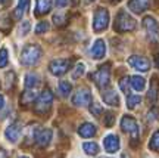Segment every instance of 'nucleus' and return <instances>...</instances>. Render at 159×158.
Instances as JSON below:
<instances>
[{
  "label": "nucleus",
  "mask_w": 159,
  "mask_h": 158,
  "mask_svg": "<svg viewBox=\"0 0 159 158\" xmlns=\"http://www.w3.org/2000/svg\"><path fill=\"white\" fill-rule=\"evenodd\" d=\"M41 58V47L37 45H27L21 52V64L27 67H33Z\"/></svg>",
  "instance_id": "nucleus-1"
},
{
  "label": "nucleus",
  "mask_w": 159,
  "mask_h": 158,
  "mask_svg": "<svg viewBox=\"0 0 159 158\" xmlns=\"http://www.w3.org/2000/svg\"><path fill=\"white\" fill-rule=\"evenodd\" d=\"M114 28L118 33H127V31H133L136 28V19L131 17L130 13H127L125 11H121L115 18Z\"/></svg>",
  "instance_id": "nucleus-2"
},
{
  "label": "nucleus",
  "mask_w": 159,
  "mask_h": 158,
  "mask_svg": "<svg viewBox=\"0 0 159 158\" xmlns=\"http://www.w3.org/2000/svg\"><path fill=\"white\" fill-rule=\"evenodd\" d=\"M52 102H53V93H52L49 89H44L41 92V95L39 96V99L34 105V111L37 114H41V115H46L49 114L52 108Z\"/></svg>",
  "instance_id": "nucleus-3"
},
{
  "label": "nucleus",
  "mask_w": 159,
  "mask_h": 158,
  "mask_svg": "<svg viewBox=\"0 0 159 158\" xmlns=\"http://www.w3.org/2000/svg\"><path fill=\"white\" fill-rule=\"evenodd\" d=\"M90 80H93V83L99 89H105L109 84V80H111V65L109 64L102 65L96 73L90 74Z\"/></svg>",
  "instance_id": "nucleus-4"
},
{
  "label": "nucleus",
  "mask_w": 159,
  "mask_h": 158,
  "mask_svg": "<svg viewBox=\"0 0 159 158\" xmlns=\"http://www.w3.org/2000/svg\"><path fill=\"white\" fill-rule=\"evenodd\" d=\"M121 129L131 135V143L136 145L139 142V124L131 115H124L121 120Z\"/></svg>",
  "instance_id": "nucleus-5"
},
{
  "label": "nucleus",
  "mask_w": 159,
  "mask_h": 158,
  "mask_svg": "<svg viewBox=\"0 0 159 158\" xmlns=\"http://www.w3.org/2000/svg\"><path fill=\"white\" fill-rule=\"evenodd\" d=\"M109 25V12L103 7H99L94 12V18H93V28L94 31H103L106 30Z\"/></svg>",
  "instance_id": "nucleus-6"
},
{
  "label": "nucleus",
  "mask_w": 159,
  "mask_h": 158,
  "mask_svg": "<svg viewBox=\"0 0 159 158\" xmlns=\"http://www.w3.org/2000/svg\"><path fill=\"white\" fill-rule=\"evenodd\" d=\"M143 27L146 30V34H148V39L150 41L156 43L159 40V25L156 22V19L153 17H146L143 19Z\"/></svg>",
  "instance_id": "nucleus-7"
},
{
  "label": "nucleus",
  "mask_w": 159,
  "mask_h": 158,
  "mask_svg": "<svg viewBox=\"0 0 159 158\" xmlns=\"http://www.w3.org/2000/svg\"><path fill=\"white\" fill-rule=\"evenodd\" d=\"M71 67V61L68 59H53L49 65V69L53 75H62L69 69Z\"/></svg>",
  "instance_id": "nucleus-8"
},
{
  "label": "nucleus",
  "mask_w": 159,
  "mask_h": 158,
  "mask_svg": "<svg viewBox=\"0 0 159 158\" xmlns=\"http://www.w3.org/2000/svg\"><path fill=\"white\" fill-rule=\"evenodd\" d=\"M91 102V93L87 89H78L72 96V103L77 107H85Z\"/></svg>",
  "instance_id": "nucleus-9"
},
{
  "label": "nucleus",
  "mask_w": 159,
  "mask_h": 158,
  "mask_svg": "<svg viewBox=\"0 0 159 158\" xmlns=\"http://www.w3.org/2000/svg\"><path fill=\"white\" fill-rule=\"evenodd\" d=\"M128 64L140 73H146V71L150 69V62L143 56H130L128 58Z\"/></svg>",
  "instance_id": "nucleus-10"
},
{
  "label": "nucleus",
  "mask_w": 159,
  "mask_h": 158,
  "mask_svg": "<svg viewBox=\"0 0 159 158\" xmlns=\"http://www.w3.org/2000/svg\"><path fill=\"white\" fill-rule=\"evenodd\" d=\"M21 133H22V126H21V123H18L16 121V123H12V124L6 129L5 136H6V139H7L9 142L15 143V142H18Z\"/></svg>",
  "instance_id": "nucleus-11"
},
{
  "label": "nucleus",
  "mask_w": 159,
  "mask_h": 158,
  "mask_svg": "<svg viewBox=\"0 0 159 158\" xmlns=\"http://www.w3.org/2000/svg\"><path fill=\"white\" fill-rule=\"evenodd\" d=\"M52 136H53V132L50 129H41L37 130V135H35V142L37 145L41 148H46L52 141Z\"/></svg>",
  "instance_id": "nucleus-12"
},
{
  "label": "nucleus",
  "mask_w": 159,
  "mask_h": 158,
  "mask_svg": "<svg viewBox=\"0 0 159 158\" xmlns=\"http://www.w3.org/2000/svg\"><path fill=\"white\" fill-rule=\"evenodd\" d=\"M103 148L109 154H114L119 149V137L116 135H108L103 139Z\"/></svg>",
  "instance_id": "nucleus-13"
},
{
  "label": "nucleus",
  "mask_w": 159,
  "mask_h": 158,
  "mask_svg": "<svg viewBox=\"0 0 159 158\" xmlns=\"http://www.w3.org/2000/svg\"><path fill=\"white\" fill-rule=\"evenodd\" d=\"M102 98L103 102L111 107H118L119 105V96L114 89H102Z\"/></svg>",
  "instance_id": "nucleus-14"
},
{
  "label": "nucleus",
  "mask_w": 159,
  "mask_h": 158,
  "mask_svg": "<svg viewBox=\"0 0 159 158\" xmlns=\"http://www.w3.org/2000/svg\"><path fill=\"white\" fill-rule=\"evenodd\" d=\"M149 6H150V0H130L128 2L130 11H133L134 13H143L149 9Z\"/></svg>",
  "instance_id": "nucleus-15"
},
{
  "label": "nucleus",
  "mask_w": 159,
  "mask_h": 158,
  "mask_svg": "<svg viewBox=\"0 0 159 158\" xmlns=\"http://www.w3.org/2000/svg\"><path fill=\"white\" fill-rule=\"evenodd\" d=\"M90 53L94 59H102V58L105 56V53H106V45H105V41H103L102 39L96 40L93 47H91Z\"/></svg>",
  "instance_id": "nucleus-16"
},
{
  "label": "nucleus",
  "mask_w": 159,
  "mask_h": 158,
  "mask_svg": "<svg viewBox=\"0 0 159 158\" xmlns=\"http://www.w3.org/2000/svg\"><path fill=\"white\" fill-rule=\"evenodd\" d=\"M158 92H159V83H158V77L155 75L152 77L150 81V87H149V93H148V102L150 105H153L156 99H158Z\"/></svg>",
  "instance_id": "nucleus-17"
},
{
  "label": "nucleus",
  "mask_w": 159,
  "mask_h": 158,
  "mask_svg": "<svg viewBox=\"0 0 159 158\" xmlns=\"http://www.w3.org/2000/svg\"><path fill=\"white\" fill-rule=\"evenodd\" d=\"M28 7H30V0H18V6L15 7V11H13L15 19H21L27 13Z\"/></svg>",
  "instance_id": "nucleus-18"
},
{
  "label": "nucleus",
  "mask_w": 159,
  "mask_h": 158,
  "mask_svg": "<svg viewBox=\"0 0 159 158\" xmlns=\"http://www.w3.org/2000/svg\"><path fill=\"white\" fill-rule=\"evenodd\" d=\"M52 9V0H37V6H35V15L41 17L49 13Z\"/></svg>",
  "instance_id": "nucleus-19"
},
{
  "label": "nucleus",
  "mask_w": 159,
  "mask_h": 158,
  "mask_svg": "<svg viewBox=\"0 0 159 158\" xmlns=\"http://www.w3.org/2000/svg\"><path fill=\"white\" fill-rule=\"evenodd\" d=\"M78 135L81 137H91L96 135V126L91 123H83L78 129Z\"/></svg>",
  "instance_id": "nucleus-20"
},
{
  "label": "nucleus",
  "mask_w": 159,
  "mask_h": 158,
  "mask_svg": "<svg viewBox=\"0 0 159 158\" xmlns=\"http://www.w3.org/2000/svg\"><path fill=\"white\" fill-rule=\"evenodd\" d=\"M12 28V19L7 12H0V31L9 33Z\"/></svg>",
  "instance_id": "nucleus-21"
},
{
  "label": "nucleus",
  "mask_w": 159,
  "mask_h": 158,
  "mask_svg": "<svg viewBox=\"0 0 159 158\" xmlns=\"http://www.w3.org/2000/svg\"><path fill=\"white\" fill-rule=\"evenodd\" d=\"M130 84L134 90L142 92V90H144V87H146V80L143 79V77H140V75H133L130 79Z\"/></svg>",
  "instance_id": "nucleus-22"
},
{
  "label": "nucleus",
  "mask_w": 159,
  "mask_h": 158,
  "mask_svg": "<svg viewBox=\"0 0 159 158\" xmlns=\"http://www.w3.org/2000/svg\"><path fill=\"white\" fill-rule=\"evenodd\" d=\"M35 92L34 89H28V90H25L21 96V103L22 105H30V103H33V101L35 99Z\"/></svg>",
  "instance_id": "nucleus-23"
},
{
  "label": "nucleus",
  "mask_w": 159,
  "mask_h": 158,
  "mask_svg": "<svg viewBox=\"0 0 159 158\" xmlns=\"http://www.w3.org/2000/svg\"><path fill=\"white\" fill-rule=\"evenodd\" d=\"M39 84V75L34 73H30L25 75V87L27 89H34Z\"/></svg>",
  "instance_id": "nucleus-24"
},
{
  "label": "nucleus",
  "mask_w": 159,
  "mask_h": 158,
  "mask_svg": "<svg viewBox=\"0 0 159 158\" xmlns=\"http://www.w3.org/2000/svg\"><path fill=\"white\" fill-rule=\"evenodd\" d=\"M83 149L87 155H96L99 152V145L96 142H85V143H83Z\"/></svg>",
  "instance_id": "nucleus-25"
},
{
  "label": "nucleus",
  "mask_w": 159,
  "mask_h": 158,
  "mask_svg": "<svg viewBox=\"0 0 159 158\" xmlns=\"http://www.w3.org/2000/svg\"><path fill=\"white\" fill-rule=\"evenodd\" d=\"M3 80H5V86H3V89H5V90H11L12 87L15 86V74H13V71L6 73L5 77H3Z\"/></svg>",
  "instance_id": "nucleus-26"
},
{
  "label": "nucleus",
  "mask_w": 159,
  "mask_h": 158,
  "mask_svg": "<svg viewBox=\"0 0 159 158\" xmlns=\"http://www.w3.org/2000/svg\"><path fill=\"white\" fill-rule=\"evenodd\" d=\"M140 102H142V96L140 95H128L127 96V107L130 108V109L136 108Z\"/></svg>",
  "instance_id": "nucleus-27"
},
{
  "label": "nucleus",
  "mask_w": 159,
  "mask_h": 158,
  "mask_svg": "<svg viewBox=\"0 0 159 158\" xmlns=\"http://www.w3.org/2000/svg\"><path fill=\"white\" fill-rule=\"evenodd\" d=\"M149 149H152V151H159V130H156L153 133V136L150 137Z\"/></svg>",
  "instance_id": "nucleus-28"
},
{
  "label": "nucleus",
  "mask_w": 159,
  "mask_h": 158,
  "mask_svg": "<svg viewBox=\"0 0 159 158\" xmlns=\"http://www.w3.org/2000/svg\"><path fill=\"white\" fill-rule=\"evenodd\" d=\"M71 90H72V86H71V83H68V81H61L59 83V93L62 96H68L69 93H71Z\"/></svg>",
  "instance_id": "nucleus-29"
},
{
  "label": "nucleus",
  "mask_w": 159,
  "mask_h": 158,
  "mask_svg": "<svg viewBox=\"0 0 159 158\" xmlns=\"http://www.w3.org/2000/svg\"><path fill=\"white\" fill-rule=\"evenodd\" d=\"M7 58H9L7 49H6V47H2V49H0V68H5L6 65H7Z\"/></svg>",
  "instance_id": "nucleus-30"
},
{
  "label": "nucleus",
  "mask_w": 159,
  "mask_h": 158,
  "mask_svg": "<svg viewBox=\"0 0 159 158\" xmlns=\"http://www.w3.org/2000/svg\"><path fill=\"white\" fill-rule=\"evenodd\" d=\"M130 79H122L121 81H119V86H121V90L125 93V96H128L131 95V92H130V81H128Z\"/></svg>",
  "instance_id": "nucleus-31"
},
{
  "label": "nucleus",
  "mask_w": 159,
  "mask_h": 158,
  "mask_svg": "<svg viewBox=\"0 0 159 158\" xmlns=\"http://www.w3.org/2000/svg\"><path fill=\"white\" fill-rule=\"evenodd\" d=\"M53 21H55V25H56V27H63V25L66 24V18H65V15L56 13V15L53 17Z\"/></svg>",
  "instance_id": "nucleus-32"
},
{
  "label": "nucleus",
  "mask_w": 159,
  "mask_h": 158,
  "mask_svg": "<svg viewBox=\"0 0 159 158\" xmlns=\"http://www.w3.org/2000/svg\"><path fill=\"white\" fill-rule=\"evenodd\" d=\"M84 73H85V65L84 64H78V65L75 67L74 73H72V77H74V79H78V77H81Z\"/></svg>",
  "instance_id": "nucleus-33"
},
{
  "label": "nucleus",
  "mask_w": 159,
  "mask_h": 158,
  "mask_svg": "<svg viewBox=\"0 0 159 158\" xmlns=\"http://www.w3.org/2000/svg\"><path fill=\"white\" fill-rule=\"evenodd\" d=\"M47 31H49V22L43 21V22L37 24V27H35V33L37 34H43V33H47Z\"/></svg>",
  "instance_id": "nucleus-34"
},
{
  "label": "nucleus",
  "mask_w": 159,
  "mask_h": 158,
  "mask_svg": "<svg viewBox=\"0 0 159 158\" xmlns=\"http://www.w3.org/2000/svg\"><path fill=\"white\" fill-rule=\"evenodd\" d=\"M30 28H31L30 22L28 21H24V22H21V27H19V34H21V36H27Z\"/></svg>",
  "instance_id": "nucleus-35"
},
{
  "label": "nucleus",
  "mask_w": 159,
  "mask_h": 158,
  "mask_svg": "<svg viewBox=\"0 0 159 158\" xmlns=\"http://www.w3.org/2000/svg\"><path fill=\"white\" fill-rule=\"evenodd\" d=\"M90 111H91V114H93V115L99 117V115L103 113V108H102V105H99V103H93V105L90 107Z\"/></svg>",
  "instance_id": "nucleus-36"
},
{
  "label": "nucleus",
  "mask_w": 159,
  "mask_h": 158,
  "mask_svg": "<svg viewBox=\"0 0 159 158\" xmlns=\"http://www.w3.org/2000/svg\"><path fill=\"white\" fill-rule=\"evenodd\" d=\"M158 118H159V111L156 109V108H152V109H150V113L148 114V120L152 123V121H156Z\"/></svg>",
  "instance_id": "nucleus-37"
},
{
  "label": "nucleus",
  "mask_w": 159,
  "mask_h": 158,
  "mask_svg": "<svg viewBox=\"0 0 159 158\" xmlns=\"http://www.w3.org/2000/svg\"><path fill=\"white\" fill-rule=\"evenodd\" d=\"M106 117H105V124L108 126V127H111V126L114 124L115 121V117H114V113H111V111H108V113L105 114Z\"/></svg>",
  "instance_id": "nucleus-38"
},
{
  "label": "nucleus",
  "mask_w": 159,
  "mask_h": 158,
  "mask_svg": "<svg viewBox=\"0 0 159 158\" xmlns=\"http://www.w3.org/2000/svg\"><path fill=\"white\" fill-rule=\"evenodd\" d=\"M55 2H56V6H57V7H65V6L68 5L69 0H55Z\"/></svg>",
  "instance_id": "nucleus-39"
},
{
  "label": "nucleus",
  "mask_w": 159,
  "mask_h": 158,
  "mask_svg": "<svg viewBox=\"0 0 159 158\" xmlns=\"http://www.w3.org/2000/svg\"><path fill=\"white\" fill-rule=\"evenodd\" d=\"M3 107H5V98H3V96L0 95V109H2Z\"/></svg>",
  "instance_id": "nucleus-40"
},
{
  "label": "nucleus",
  "mask_w": 159,
  "mask_h": 158,
  "mask_svg": "<svg viewBox=\"0 0 159 158\" xmlns=\"http://www.w3.org/2000/svg\"><path fill=\"white\" fill-rule=\"evenodd\" d=\"M0 158H7V154H6L3 149H0Z\"/></svg>",
  "instance_id": "nucleus-41"
},
{
  "label": "nucleus",
  "mask_w": 159,
  "mask_h": 158,
  "mask_svg": "<svg viewBox=\"0 0 159 158\" xmlns=\"http://www.w3.org/2000/svg\"><path fill=\"white\" fill-rule=\"evenodd\" d=\"M156 65H158V67H159V55H158V56H156Z\"/></svg>",
  "instance_id": "nucleus-42"
},
{
  "label": "nucleus",
  "mask_w": 159,
  "mask_h": 158,
  "mask_svg": "<svg viewBox=\"0 0 159 158\" xmlns=\"http://www.w3.org/2000/svg\"><path fill=\"white\" fill-rule=\"evenodd\" d=\"M78 3V0H72V5H77Z\"/></svg>",
  "instance_id": "nucleus-43"
},
{
  "label": "nucleus",
  "mask_w": 159,
  "mask_h": 158,
  "mask_svg": "<svg viewBox=\"0 0 159 158\" xmlns=\"http://www.w3.org/2000/svg\"><path fill=\"white\" fill-rule=\"evenodd\" d=\"M121 158H130V157H128V155H125V154H124V155H121Z\"/></svg>",
  "instance_id": "nucleus-44"
},
{
  "label": "nucleus",
  "mask_w": 159,
  "mask_h": 158,
  "mask_svg": "<svg viewBox=\"0 0 159 158\" xmlns=\"http://www.w3.org/2000/svg\"><path fill=\"white\" fill-rule=\"evenodd\" d=\"M108 2H112V3H116V2H119V0H108Z\"/></svg>",
  "instance_id": "nucleus-45"
},
{
  "label": "nucleus",
  "mask_w": 159,
  "mask_h": 158,
  "mask_svg": "<svg viewBox=\"0 0 159 158\" xmlns=\"http://www.w3.org/2000/svg\"><path fill=\"white\" fill-rule=\"evenodd\" d=\"M6 0H0V5H2V3H5Z\"/></svg>",
  "instance_id": "nucleus-46"
},
{
  "label": "nucleus",
  "mask_w": 159,
  "mask_h": 158,
  "mask_svg": "<svg viewBox=\"0 0 159 158\" xmlns=\"http://www.w3.org/2000/svg\"><path fill=\"white\" fill-rule=\"evenodd\" d=\"M21 158H28V157H21Z\"/></svg>",
  "instance_id": "nucleus-47"
},
{
  "label": "nucleus",
  "mask_w": 159,
  "mask_h": 158,
  "mask_svg": "<svg viewBox=\"0 0 159 158\" xmlns=\"http://www.w3.org/2000/svg\"><path fill=\"white\" fill-rule=\"evenodd\" d=\"M102 158H106V157H102Z\"/></svg>",
  "instance_id": "nucleus-48"
},
{
  "label": "nucleus",
  "mask_w": 159,
  "mask_h": 158,
  "mask_svg": "<svg viewBox=\"0 0 159 158\" xmlns=\"http://www.w3.org/2000/svg\"><path fill=\"white\" fill-rule=\"evenodd\" d=\"M91 2H94V0H91Z\"/></svg>",
  "instance_id": "nucleus-49"
}]
</instances>
